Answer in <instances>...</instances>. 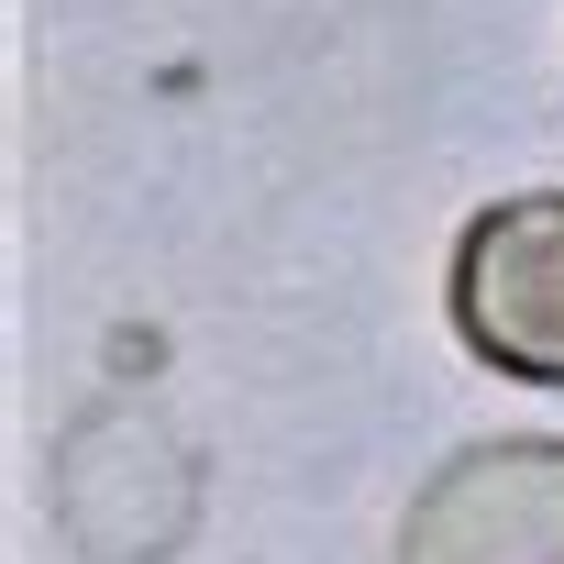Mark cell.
Wrapping results in <instances>:
<instances>
[{"instance_id": "7a4b0ae2", "label": "cell", "mask_w": 564, "mask_h": 564, "mask_svg": "<svg viewBox=\"0 0 564 564\" xmlns=\"http://www.w3.org/2000/svg\"><path fill=\"white\" fill-rule=\"evenodd\" d=\"M454 333L476 366L564 388V188L487 199L454 243Z\"/></svg>"}, {"instance_id": "6da1fadb", "label": "cell", "mask_w": 564, "mask_h": 564, "mask_svg": "<svg viewBox=\"0 0 564 564\" xmlns=\"http://www.w3.org/2000/svg\"><path fill=\"white\" fill-rule=\"evenodd\" d=\"M399 564H564V432L454 443L399 509Z\"/></svg>"}]
</instances>
